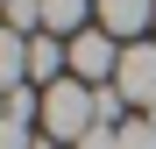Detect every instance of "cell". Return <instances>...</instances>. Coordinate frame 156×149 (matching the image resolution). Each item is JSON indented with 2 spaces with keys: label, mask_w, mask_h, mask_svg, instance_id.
I'll return each instance as SVG.
<instances>
[{
  "label": "cell",
  "mask_w": 156,
  "mask_h": 149,
  "mask_svg": "<svg viewBox=\"0 0 156 149\" xmlns=\"http://www.w3.org/2000/svg\"><path fill=\"white\" fill-rule=\"evenodd\" d=\"M92 128H99V92L85 78H57L43 92V135L50 142H85Z\"/></svg>",
  "instance_id": "1"
},
{
  "label": "cell",
  "mask_w": 156,
  "mask_h": 149,
  "mask_svg": "<svg viewBox=\"0 0 156 149\" xmlns=\"http://www.w3.org/2000/svg\"><path fill=\"white\" fill-rule=\"evenodd\" d=\"M71 71L85 85H107V78H121V50H114V36L107 29H85V36H71Z\"/></svg>",
  "instance_id": "2"
},
{
  "label": "cell",
  "mask_w": 156,
  "mask_h": 149,
  "mask_svg": "<svg viewBox=\"0 0 156 149\" xmlns=\"http://www.w3.org/2000/svg\"><path fill=\"white\" fill-rule=\"evenodd\" d=\"M85 7H99V0H43V29L50 36H85V29H78Z\"/></svg>",
  "instance_id": "6"
},
{
  "label": "cell",
  "mask_w": 156,
  "mask_h": 149,
  "mask_svg": "<svg viewBox=\"0 0 156 149\" xmlns=\"http://www.w3.org/2000/svg\"><path fill=\"white\" fill-rule=\"evenodd\" d=\"M0 149H36V142H29V128H14V121H7V128H0Z\"/></svg>",
  "instance_id": "8"
},
{
  "label": "cell",
  "mask_w": 156,
  "mask_h": 149,
  "mask_svg": "<svg viewBox=\"0 0 156 149\" xmlns=\"http://www.w3.org/2000/svg\"><path fill=\"white\" fill-rule=\"evenodd\" d=\"M121 149H156V121H128V128H121Z\"/></svg>",
  "instance_id": "7"
},
{
  "label": "cell",
  "mask_w": 156,
  "mask_h": 149,
  "mask_svg": "<svg viewBox=\"0 0 156 149\" xmlns=\"http://www.w3.org/2000/svg\"><path fill=\"white\" fill-rule=\"evenodd\" d=\"M71 64V43H57V36H29V85H57V71Z\"/></svg>",
  "instance_id": "5"
},
{
  "label": "cell",
  "mask_w": 156,
  "mask_h": 149,
  "mask_svg": "<svg viewBox=\"0 0 156 149\" xmlns=\"http://www.w3.org/2000/svg\"><path fill=\"white\" fill-rule=\"evenodd\" d=\"M121 99L128 107H156V43H135V50H121Z\"/></svg>",
  "instance_id": "3"
},
{
  "label": "cell",
  "mask_w": 156,
  "mask_h": 149,
  "mask_svg": "<svg viewBox=\"0 0 156 149\" xmlns=\"http://www.w3.org/2000/svg\"><path fill=\"white\" fill-rule=\"evenodd\" d=\"M92 14L107 36H142V21H156V0H99Z\"/></svg>",
  "instance_id": "4"
}]
</instances>
